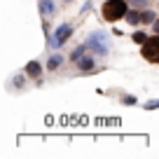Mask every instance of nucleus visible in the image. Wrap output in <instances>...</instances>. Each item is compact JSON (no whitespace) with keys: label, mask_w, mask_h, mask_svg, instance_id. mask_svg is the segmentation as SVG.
<instances>
[{"label":"nucleus","mask_w":159,"mask_h":159,"mask_svg":"<svg viewBox=\"0 0 159 159\" xmlns=\"http://www.w3.org/2000/svg\"><path fill=\"white\" fill-rule=\"evenodd\" d=\"M140 54H143V59L150 61V63H159V38H150L143 45Z\"/></svg>","instance_id":"3"},{"label":"nucleus","mask_w":159,"mask_h":159,"mask_svg":"<svg viewBox=\"0 0 159 159\" xmlns=\"http://www.w3.org/2000/svg\"><path fill=\"white\" fill-rule=\"evenodd\" d=\"M87 47H89L91 52H96L98 56H105V54L110 52V47H108V35H103V33H91L89 40H87Z\"/></svg>","instance_id":"2"},{"label":"nucleus","mask_w":159,"mask_h":159,"mask_svg":"<svg viewBox=\"0 0 159 159\" xmlns=\"http://www.w3.org/2000/svg\"><path fill=\"white\" fill-rule=\"evenodd\" d=\"M140 19H143V24H154L157 16H154L152 10H143V12H140Z\"/></svg>","instance_id":"8"},{"label":"nucleus","mask_w":159,"mask_h":159,"mask_svg":"<svg viewBox=\"0 0 159 159\" xmlns=\"http://www.w3.org/2000/svg\"><path fill=\"white\" fill-rule=\"evenodd\" d=\"M70 33H73V26H70V24H61L59 28L54 30V35H52V40H49V45H52V47H61L66 40L70 38Z\"/></svg>","instance_id":"4"},{"label":"nucleus","mask_w":159,"mask_h":159,"mask_svg":"<svg viewBox=\"0 0 159 159\" xmlns=\"http://www.w3.org/2000/svg\"><path fill=\"white\" fill-rule=\"evenodd\" d=\"M131 2V7H145V5H150V0H129Z\"/></svg>","instance_id":"12"},{"label":"nucleus","mask_w":159,"mask_h":159,"mask_svg":"<svg viewBox=\"0 0 159 159\" xmlns=\"http://www.w3.org/2000/svg\"><path fill=\"white\" fill-rule=\"evenodd\" d=\"M134 40H136V42H138V45H145V42H148L150 38H148V35H145V33H136V35H134Z\"/></svg>","instance_id":"11"},{"label":"nucleus","mask_w":159,"mask_h":159,"mask_svg":"<svg viewBox=\"0 0 159 159\" xmlns=\"http://www.w3.org/2000/svg\"><path fill=\"white\" fill-rule=\"evenodd\" d=\"M159 105V101H152V103H148V108H157Z\"/></svg>","instance_id":"13"},{"label":"nucleus","mask_w":159,"mask_h":159,"mask_svg":"<svg viewBox=\"0 0 159 159\" xmlns=\"http://www.w3.org/2000/svg\"><path fill=\"white\" fill-rule=\"evenodd\" d=\"M154 33H159V21H154Z\"/></svg>","instance_id":"14"},{"label":"nucleus","mask_w":159,"mask_h":159,"mask_svg":"<svg viewBox=\"0 0 159 159\" xmlns=\"http://www.w3.org/2000/svg\"><path fill=\"white\" fill-rule=\"evenodd\" d=\"M63 2H73V0H63Z\"/></svg>","instance_id":"15"},{"label":"nucleus","mask_w":159,"mask_h":159,"mask_svg":"<svg viewBox=\"0 0 159 159\" xmlns=\"http://www.w3.org/2000/svg\"><path fill=\"white\" fill-rule=\"evenodd\" d=\"M126 14H129V7H126L124 0H108L103 5V19L105 21H117Z\"/></svg>","instance_id":"1"},{"label":"nucleus","mask_w":159,"mask_h":159,"mask_svg":"<svg viewBox=\"0 0 159 159\" xmlns=\"http://www.w3.org/2000/svg\"><path fill=\"white\" fill-rule=\"evenodd\" d=\"M126 21H129V24H143V19H140V12H129V14H126Z\"/></svg>","instance_id":"10"},{"label":"nucleus","mask_w":159,"mask_h":159,"mask_svg":"<svg viewBox=\"0 0 159 159\" xmlns=\"http://www.w3.org/2000/svg\"><path fill=\"white\" fill-rule=\"evenodd\" d=\"M40 14L45 16V19H49L54 14V2L52 0H40Z\"/></svg>","instance_id":"5"},{"label":"nucleus","mask_w":159,"mask_h":159,"mask_svg":"<svg viewBox=\"0 0 159 159\" xmlns=\"http://www.w3.org/2000/svg\"><path fill=\"white\" fill-rule=\"evenodd\" d=\"M61 61H63V59H61L59 54H54V56H52L49 61H47V68H49V70H56V68L61 66Z\"/></svg>","instance_id":"9"},{"label":"nucleus","mask_w":159,"mask_h":159,"mask_svg":"<svg viewBox=\"0 0 159 159\" xmlns=\"http://www.w3.org/2000/svg\"><path fill=\"white\" fill-rule=\"evenodd\" d=\"M40 73H42V66H40L38 61H30V63L26 66V75H28V77H38Z\"/></svg>","instance_id":"6"},{"label":"nucleus","mask_w":159,"mask_h":159,"mask_svg":"<svg viewBox=\"0 0 159 159\" xmlns=\"http://www.w3.org/2000/svg\"><path fill=\"white\" fill-rule=\"evenodd\" d=\"M94 63H96V61H94V59H91V56H82V59H80V61H77V66H80V70H91V68H94Z\"/></svg>","instance_id":"7"}]
</instances>
